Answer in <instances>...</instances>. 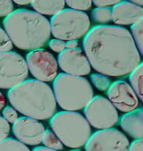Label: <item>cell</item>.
<instances>
[{
    "instance_id": "cell-1",
    "label": "cell",
    "mask_w": 143,
    "mask_h": 151,
    "mask_svg": "<svg viewBox=\"0 0 143 151\" xmlns=\"http://www.w3.org/2000/svg\"><path fill=\"white\" fill-rule=\"evenodd\" d=\"M83 46L91 67L105 76L130 75L141 64L131 33L114 25H98L84 36Z\"/></svg>"
},
{
    "instance_id": "cell-2",
    "label": "cell",
    "mask_w": 143,
    "mask_h": 151,
    "mask_svg": "<svg viewBox=\"0 0 143 151\" xmlns=\"http://www.w3.org/2000/svg\"><path fill=\"white\" fill-rule=\"evenodd\" d=\"M5 32L17 48L34 51L45 46L51 37L50 21L27 9H17L3 21Z\"/></svg>"
},
{
    "instance_id": "cell-3",
    "label": "cell",
    "mask_w": 143,
    "mask_h": 151,
    "mask_svg": "<svg viewBox=\"0 0 143 151\" xmlns=\"http://www.w3.org/2000/svg\"><path fill=\"white\" fill-rule=\"evenodd\" d=\"M7 95L16 110L36 120L51 119L57 109V102L50 86L36 79L25 80L9 90Z\"/></svg>"
},
{
    "instance_id": "cell-4",
    "label": "cell",
    "mask_w": 143,
    "mask_h": 151,
    "mask_svg": "<svg viewBox=\"0 0 143 151\" xmlns=\"http://www.w3.org/2000/svg\"><path fill=\"white\" fill-rule=\"evenodd\" d=\"M53 92L58 104L65 111L84 109L93 98L91 84L83 76L60 73L53 82Z\"/></svg>"
},
{
    "instance_id": "cell-5",
    "label": "cell",
    "mask_w": 143,
    "mask_h": 151,
    "mask_svg": "<svg viewBox=\"0 0 143 151\" xmlns=\"http://www.w3.org/2000/svg\"><path fill=\"white\" fill-rule=\"evenodd\" d=\"M49 125L62 144L77 149L84 146L91 136L92 129L86 119L75 111H61L51 118Z\"/></svg>"
},
{
    "instance_id": "cell-6",
    "label": "cell",
    "mask_w": 143,
    "mask_h": 151,
    "mask_svg": "<svg viewBox=\"0 0 143 151\" xmlns=\"http://www.w3.org/2000/svg\"><path fill=\"white\" fill-rule=\"evenodd\" d=\"M50 27L51 33L58 40H77L90 31V19L85 12L67 9L51 18Z\"/></svg>"
},
{
    "instance_id": "cell-7",
    "label": "cell",
    "mask_w": 143,
    "mask_h": 151,
    "mask_svg": "<svg viewBox=\"0 0 143 151\" xmlns=\"http://www.w3.org/2000/svg\"><path fill=\"white\" fill-rule=\"evenodd\" d=\"M26 60L17 52L0 53V88L12 89L24 83L28 76Z\"/></svg>"
},
{
    "instance_id": "cell-8",
    "label": "cell",
    "mask_w": 143,
    "mask_h": 151,
    "mask_svg": "<svg viewBox=\"0 0 143 151\" xmlns=\"http://www.w3.org/2000/svg\"><path fill=\"white\" fill-rule=\"evenodd\" d=\"M85 118L90 125L99 130L112 129L119 120L118 112L105 97H93L84 108Z\"/></svg>"
},
{
    "instance_id": "cell-9",
    "label": "cell",
    "mask_w": 143,
    "mask_h": 151,
    "mask_svg": "<svg viewBox=\"0 0 143 151\" xmlns=\"http://www.w3.org/2000/svg\"><path fill=\"white\" fill-rule=\"evenodd\" d=\"M28 70L36 79L43 83L55 80L58 76V64L54 55L43 48L31 51L27 55Z\"/></svg>"
},
{
    "instance_id": "cell-10",
    "label": "cell",
    "mask_w": 143,
    "mask_h": 151,
    "mask_svg": "<svg viewBox=\"0 0 143 151\" xmlns=\"http://www.w3.org/2000/svg\"><path fill=\"white\" fill-rule=\"evenodd\" d=\"M129 139L116 129L99 130L91 134L85 144L86 151H129Z\"/></svg>"
},
{
    "instance_id": "cell-11",
    "label": "cell",
    "mask_w": 143,
    "mask_h": 151,
    "mask_svg": "<svg viewBox=\"0 0 143 151\" xmlns=\"http://www.w3.org/2000/svg\"><path fill=\"white\" fill-rule=\"evenodd\" d=\"M107 95L115 108L123 113H128L136 110L139 104L133 87L125 81L113 83L108 89Z\"/></svg>"
},
{
    "instance_id": "cell-12",
    "label": "cell",
    "mask_w": 143,
    "mask_h": 151,
    "mask_svg": "<svg viewBox=\"0 0 143 151\" xmlns=\"http://www.w3.org/2000/svg\"><path fill=\"white\" fill-rule=\"evenodd\" d=\"M58 64L62 70L69 75L83 76L91 71L88 58L80 48L63 51L58 55Z\"/></svg>"
},
{
    "instance_id": "cell-13",
    "label": "cell",
    "mask_w": 143,
    "mask_h": 151,
    "mask_svg": "<svg viewBox=\"0 0 143 151\" xmlns=\"http://www.w3.org/2000/svg\"><path fill=\"white\" fill-rule=\"evenodd\" d=\"M12 131L18 141L25 145L35 146L42 143L45 126L35 119L23 116L13 124Z\"/></svg>"
},
{
    "instance_id": "cell-14",
    "label": "cell",
    "mask_w": 143,
    "mask_h": 151,
    "mask_svg": "<svg viewBox=\"0 0 143 151\" xmlns=\"http://www.w3.org/2000/svg\"><path fill=\"white\" fill-rule=\"evenodd\" d=\"M111 21L121 26L134 25L143 17V8L132 2L120 1L111 9Z\"/></svg>"
},
{
    "instance_id": "cell-15",
    "label": "cell",
    "mask_w": 143,
    "mask_h": 151,
    "mask_svg": "<svg viewBox=\"0 0 143 151\" xmlns=\"http://www.w3.org/2000/svg\"><path fill=\"white\" fill-rule=\"evenodd\" d=\"M120 125L123 131L132 138L143 139V106L123 116Z\"/></svg>"
},
{
    "instance_id": "cell-16",
    "label": "cell",
    "mask_w": 143,
    "mask_h": 151,
    "mask_svg": "<svg viewBox=\"0 0 143 151\" xmlns=\"http://www.w3.org/2000/svg\"><path fill=\"white\" fill-rule=\"evenodd\" d=\"M65 2L61 1H33L31 5L35 12L42 15L55 16L64 10Z\"/></svg>"
},
{
    "instance_id": "cell-17",
    "label": "cell",
    "mask_w": 143,
    "mask_h": 151,
    "mask_svg": "<svg viewBox=\"0 0 143 151\" xmlns=\"http://www.w3.org/2000/svg\"><path fill=\"white\" fill-rule=\"evenodd\" d=\"M129 79L130 86L138 98L143 102V63H141L129 76Z\"/></svg>"
},
{
    "instance_id": "cell-18",
    "label": "cell",
    "mask_w": 143,
    "mask_h": 151,
    "mask_svg": "<svg viewBox=\"0 0 143 151\" xmlns=\"http://www.w3.org/2000/svg\"><path fill=\"white\" fill-rule=\"evenodd\" d=\"M42 143L46 147L55 150H61L63 149V144L57 135L51 130H46L43 136Z\"/></svg>"
},
{
    "instance_id": "cell-19",
    "label": "cell",
    "mask_w": 143,
    "mask_h": 151,
    "mask_svg": "<svg viewBox=\"0 0 143 151\" xmlns=\"http://www.w3.org/2000/svg\"><path fill=\"white\" fill-rule=\"evenodd\" d=\"M131 34L140 55L143 57V17L131 27Z\"/></svg>"
},
{
    "instance_id": "cell-20",
    "label": "cell",
    "mask_w": 143,
    "mask_h": 151,
    "mask_svg": "<svg viewBox=\"0 0 143 151\" xmlns=\"http://www.w3.org/2000/svg\"><path fill=\"white\" fill-rule=\"evenodd\" d=\"M0 151H30L24 144L18 140L6 138L0 141Z\"/></svg>"
},
{
    "instance_id": "cell-21",
    "label": "cell",
    "mask_w": 143,
    "mask_h": 151,
    "mask_svg": "<svg viewBox=\"0 0 143 151\" xmlns=\"http://www.w3.org/2000/svg\"><path fill=\"white\" fill-rule=\"evenodd\" d=\"M93 21L98 24H107L112 18L110 8H96L92 12Z\"/></svg>"
},
{
    "instance_id": "cell-22",
    "label": "cell",
    "mask_w": 143,
    "mask_h": 151,
    "mask_svg": "<svg viewBox=\"0 0 143 151\" xmlns=\"http://www.w3.org/2000/svg\"><path fill=\"white\" fill-rule=\"evenodd\" d=\"M90 79L94 86L99 91H108L111 85L110 80L107 77V76L103 74L93 73L91 75Z\"/></svg>"
},
{
    "instance_id": "cell-23",
    "label": "cell",
    "mask_w": 143,
    "mask_h": 151,
    "mask_svg": "<svg viewBox=\"0 0 143 151\" xmlns=\"http://www.w3.org/2000/svg\"><path fill=\"white\" fill-rule=\"evenodd\" d=\"M65 4H67L71 9L78 12H83L90 9L92 7V2L90 0H71L66 1Z\"/></svg>"
},
{
    "instance_id": "cell-24",
    "label": "cell",
    "mask_w": 143,
    "mask_h": 151,
    "mask_svg": "<svg viewBox=\"0 0 143 151\" xmlns=\"http://www.w3.org/2000/svg\"><path fill=\"white\" fill-rule=\"evenodd\" d=\"M13 48V43L7 33L0 27V53L11 52Z\"/></svg>"
},
{
    "instance_id": "cell-25",
    "label": "cell",
    "mask_w": 143,
    "mask_h": 151,
    "mask_svg": "<svg viewBox=\"0 0 143 151\" xmlns=\"http://www.w3.org/2000/svg\"><path fill=\"white\" fill-rule=\"evenodd\" d=\"M2 115L4 118L10 123L14 124L18 119L17 112L13 106H6L2 110Z\"/></svg>"
},
{
    "instance_id": "cell-26",
    "label": "cell",
    "mask_w": 143,
    "mask_h": 151,
    "mask_svg": "<svg viewBox=\"0 0 143 151\" xmlns=\"http://www.w3.org/2000/svg\"><path fill=\"white\" fill-rule=\"evenodd\" d=\"M13 9L14 4L12 1H0V17H7L13 12Z\"/></svg>"
},
{
    "instance_id": "cell-27",
    "label": "cell",
    "mask_w": 143,
    "mask_h": 151,
    "mask_svg": "<svg viewBox=\"0 0 143 151\" xmlns=\"http://www.w3.org/2000/svg\"><path fill=\"white\" fill-rule=\"evenodd\" d=\"M9 122L4 117L0 116V141L6 139L10 133Z\"/></svg>"
},
{
    "instance_id": "cell-28",
    "label": "cell",
    "mask_w": 143,
    "mask_h": 151,
    "mask_svg": "<svg viewBox=\"0 0 143 151\" xmlns=\"http://www.w3.org/2000/svg\"><path fill=\"white\" fill-rule=\"evenodd\" d=\"M48 47L56 53H61L66 49V42L63 40L54 39L48 42Z\"/></svg>"
},
{
    "instance_id": "cell-29",
    "label": "cell",
    "mask_w": 143,
    "mask_h": 151,
    "mask_svg": "<svg viewBox=\"0 0 143 151\" xmlns=\"http://www.w3.org/2000/svg\"><path fill=\"white\" fill-rule=\"evenodd\" d=\"M120 1H94L93 3L97 8H110V6L114 7V5H117Z\"/></svg>"
},
{
    "instance_id": "cell-30",
    "label": "cell",
    "mask_w": 143,
    "mask_h": 151,
    "mask_svg": "<svg viewBox=\"0 0 143 151\" xmlns=\"http://www.w3.org/2000/svg\"><path fill=\"white\" fill-rule=\"evenodd\" d=\"M129 151H143V139L133 141L129 145Z\"/></svg>"
},
{
    "instance_id": "cell-31",
    "label": "cell",
    "mask_w": 143,
    "mask_h": 151,
    "mask_svg": "<svg viewBox=\"0 0 143 151\" xmlns=\"http://www.w3.org/2000/svg\"><path fill=\"white\" fill-rule=\"evenodd\" d=\"M79 43L77 40H70L66 42V49H75L78 48Z\"/></svg>"
},
{
    "instance_id": "cell-32",
    "label": "cell",
    "mask_w": 143,
    "mask_h": 151,
    "mask_svg": "<svg viewBox=\"0 0 143 151\" xmlns=\"http://www.w3.org/2000/svg\"><path fill=\"white\" fill-rule=\"evenodd\" d=\"M5 104V98L1 91H0V111L4 108Z\"/></svg>"
},
{
    "instance_id": "cell-33",
    "label": "cell",
    "mask_w": 143,
    "mask_h": 151,
    "mask_svg": "<svg viewBox=\"0 0 143 151\" xmlns=\"http://www.w3.org/2000/svg\"><path fill=\"white\" fill-rule=\"evenodd\" d=\"M33 151H58L55 150L50 149V148L46 147H37L34 148Z\"/></svg>"
},
{
    "instance_id": "cell-34",
    "label": "cell",
    "mask_w": 143,
    "mask_h": 151,
    "mask_svg": "<svg viewBox=\"0 0 143 151\" xmlns=\"http://www.w3.org/2000/svg\"><path fill=\"white\" fill-rule=\"evenodd\" d=\"M14 3H16L18 5H31L30 1H14Z\"/></svg>"
},
{
    "instance_id": "cell-35",
    "label": "cell",
    "mask_w": 143,
    "mask_h": 151,
    "mask_svg": "<svg viewBox=\"0 0 143 151\" xmlns=\"http://www.w3.org/2000/svg\"><path fill=\"white\" fill-rule=\"evenodd\" d=\"M131 2L140 6V7H143V0H134V1H131Z\"/></svg>"
},
{
    "instance_id": "cell-36",
    "label": "cell",
    "mask_w": 143,
    "mask_h": 151,
    "mask_svg": "<svg viewBox=\"0 0 143 151\" xmlns=\"http://www.w3.org/2000/svg\"><path fill=\"white\" fill-rule=\"evenodd\" d=\"M70 151H81V150H70Z\"/></svg>"
}]
</instances>
